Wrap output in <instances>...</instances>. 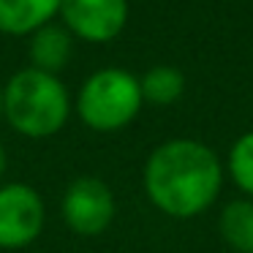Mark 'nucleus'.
<instances>
[{
    "instance_id": "ddd939ff",
    "label": "nucleus",
    "mask_w": 253,
    "mask_h": 253,
    "mask_svg": "<svg viewBox=\"0 0 253 253\" xmlns=\"http://www.w3.org/2000/svg\"><path fill=\"white\" fill-rule=\"evenodd\" d=\"M0 117H3V87H0Z\"/></svg>"
},
{
    "instance_id": "f03ea898",
    "label": "nucleus",
    "mask_w": 253,
    "mask_h": 253,
    "mask_svg": "<svg viewBox=\"0 0 253 253\" xmlns=\"http://www.w3.org/2000/svg\"><path fill=\"white\" fill-rule=\"evenodd\" d=\"M71 115V95L55 74L22 68L3 87V117L30 139L55 136Z\"/></svg>"
},
{
    "instance_id": "20e7f679",
    "label": "nucleus",
    "mask_w": 253,
    "mask_h": 253,
    "mask_svg": "<svg viewBox=\"0 0 253 253\" xmlns=\"http://www.w3.org/2000/svg\"><path fill=\"white\" fill-rule=\"evenodd\" d=\"M46 210L39 191L25 182L0 185V248H28L44 231Z\"/></svg>"
},
{
    "instance_id": "9d476101",
    "label": "nucleus",
    "mask_w": 253,
    "mask_h": 253,
    "mask_svg": "<svg viewBox=\"0 0 253 253\" xmlns=\"http://www.w3.org/2000/svg\"><path fill=\"white\" fill-rule=\"evenodd\" d=\"M139 87L144 104L169 106L185 93V74L174 66H153L144 77H139Z\"/></svg>"
},
{
    "instance_id": "9b49d317",
    "label": "nucleus",
    "mask_w": 253,
    "mask_h": 253,
    "mask_svg": "<svg viewBox=\"0 0 253 253\" xmlns=\"http://www.w3.org/2000/svg\"><path fill=\"white\" fill-rule=\"evenodd\" d=\"M229 171L242 193L253 196V131L242 133L229 153Z\"/></svg>"
},
{
    "instance_id": "1a4fd4ad",
    "label": "nucleus",
    "mask_w": 253,
    "mask_h": 253,
    "mask_svg": "<svg viewBox=\"0 0 253 253\" xmlns=\"http://www.w3.org/2000/svg\"><path fill=\"white\" fill-rule=\"evenodd\" d=\"M220 237L237 253H253V202L237 199L220 212Z\"/></svg>"
},
{
    "instance_id": "6e6552de",
    "label": "nucleus",
    "mask_w": 253,
    "mask_h": 253,
    "mask_svg": "<svg viewBox=\"0 0 253 253\" xmlns=\"http://www.w3.org/2000/svg\"><path fill=\"white\" fill-rule=\"evenodd\" d=\"M71 49L74 44L66 25H44L36 33H30V68L57 77L71 60Z\"/></svg>"
},
{
    "instance_id": "39448f33",
    "label": "nucleus",
    "mask_w": 253,
    "mask_h": 253,
    "mask_svg": "<svg viewBox=\"0 0 253 253\" xmlns=\"http://www.w3.org/2000/svg\"><path fill=\"white\" fill-rule=\"evenodd\" d=\"M63 220L79 237H98L115 220L112 188L98 177H79L63 193Z\"/></svg>"
},
{
    "instance_id": "f8f14e48",
    "label": "nucleus",
    "mask_w": 253,
    "mask_h": 253,
    "mask_svg": "<svg viewBox=\"0 0 253 253\" xmlns=\"http://www.w3.org/2000/svg\"><path fill=\"white\" fill-rule=\"evenodd\" d=\"M6 174V150H3V144H0V177Z\"/></svg>"
},
{
    "instance_id": "f257e3e1",
    "label": "nucleus",
    "mask_w": 253,
    "mask_h": 253,
    "mask_svg": "<svg viewBox=\"0 0 253 253\" xmlns=\"http://www.w3.org/2000/svg\"><path fill=\"white\" fill-rule=\"evenodd\" d=\"M223 185L220 161L196 139H169L144 164L147 199L171 218L202 215Z\"/></svg>"
},
{
    "instance_id": "0eeeda50",
    "label": "nucleus",
    "mask_w": 253,
    "mask_h": 253,
    "mask_svg": "<svg viewBox=\"0 0 253 253\" xmlns=\"http://www.w3.org/2000/svg\"><path fill=\"white\" fill-rule=\"evenodd\" d=\"M60 0H0V33L30 36L52 22Z\"/></svg>"
},
{
    "instance_id": "423d86ee",
    "label": "nucleus",
    "mask_w": 253,
    "mask_h": 253,
    "mask_svg": "<svg viewBox=\"0 0 253 253\" xmlns=\"http://www.w3.org/2000/svg\"><path fill=\"white\" fill-rule=\"evenodd\" d=\"M63 25L90 44H109L128 22V0H60Z\"/></svg>"
},
{
    "instance_id": "7ed1b4c3",
    "label": "nucleus",
    "mask_w": 253,
    "mask_h": 253,
    "mask_svg": "<svg viewBox=\"0 0 253 253\" xmlns=\"http://www.w3.org/2000/svg\"><path fill=\"white\" fill-rule=\"evenodd\" d=\"M142 104L139 77L126 68H101L84 79L77 98V112L87 128L112 133L133 123Z\"/></svg>"
}]
</instances>
